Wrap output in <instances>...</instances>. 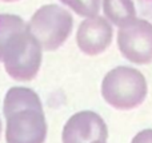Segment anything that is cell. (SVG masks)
Here are the masks:
<instances>
[{"instance_id": "1", "label": "cell", "mask_w": 152, "mask_h": 143, "mask_svg": "<svg viewBox=\"0 0 152 143\" xmlns=\"http://www.w3.org/2000/svg\"><path fill=\"white\" fill-rule=\"evenodd\" d=\"M0 62L7 74L20 82L32 80L39 72L42 45L20 16L0 15Z\"/></svg>"}, {"instance_id": "2", "label": "cell", "mask_w": 152, "mask_h": 143, "mask_svg": "<svg viewBox=\"0 0 152 143\" xmlns=\"http://www.w3.org/2000/svg\"><path fill=\"white\" fill-rule=\"evenodd\" d=\"M7 120V143H44L47 122L40 98L27 87H12L7 91L3 106Z\"/></svg>"}, {"instance_id": "3", "label": "cell", "mask_w": 152, "mask_h": 143, "mask_svg": "<svg viewBox=\"0 0 152 143\" xmlns=\"http://www.w3.org/2000/svg\"><path fill=\"white\" fill-rule=\"evenodd\" d=\"M148 92L147 80L136 68L120 66L111 70L102 83V95L118 110H132L144 102Z\"/></svg>"}, {"instance_id": "4", "label": "cell", "mask_w": 152, "mask_h": 143, "mask_svg": "<svg viewBox=\"0 0 152 143\" xmlns=\"http://www.w3.org/2000/svg\"><path fill=\"white\" fill-rule=\"evenodd\" d=\"M72 27L71 13L56 4L40 7L28 23L29 32L45 51L58 50L71 35Z\"/></svg>"}, {"instance_id": "5", "label": "cell", "mask_w": 152, "mask_h": 143, "mask_svg": "<svg viewBox=\"0 0 152 143\" xmlns=\"http://www.w3.org/2000/svg\"><path fill=\"white\" fill-rule=\"evenodd\" d=\"M118 45L121 55L135 64L152 62V24L144 19H131L118 31Z\"/></svg>"}, {"instance_id": "6", "label": "cell", "mask_w": 152, "mask_h": 143, "mask_svg": "<svg viewBox=\"0 0 152 143\" xmlns=\"http://www.w3.org/2000/svg\"><path fill=\"white\" fill-rule=\"evenodd\" d=\"M63 143H91L108 139V128L100 115L94 111L74 114L63 128Z\"/></svg>"}, {"instance_id": "7", "label": "cell", "mask_w": 152, "mask_h": 143, "mask_svg": "<svg viewBox=\"0 0 152 143\" xmlns=\"http://www.w3.org/2000/svg\"><path fill=\"white\" fill-rule=\"evenodd\" d=\"M112 35V27L107 19L92 16L80 23L76 34V43L84 54L95 56L110 47Z\"/></svg>"}, {"instance_id": "8", "label": "cell", "mask_w": 152, "mask_h": 143, "mask_svg": "<svg viewBox=\"0 0 152 143\" xmlns=\"http://www.w3.org/2000/svg\"><path fill=\"white\" fill-rule=\"evenodd\" d=\"M103 10L111 23L119 27L136 18V10L132 0H103Z\"/></svg>"}, {"instance_id": "9", "label": "cell", "mask_w": 152, "mask_h": 143, "mask_svg": "<svg viewBox=\"0 0 152 143\" xmlns=\"http://www.w3.org/2000/svg\"><path fill=\"white\" fill-rule=\"evenodd\" d=\"M60 1L68 5L79 16L84 18L96 16L100 10V0H60Z\"/></svg>"}, {"instance_id": "10", "label": "cell", "mask_w": 152, "mask_h": 143, "mask_svg": "<svg viewBox=\"0 0 152 143\" xmlns=\"http://www.w3.org/2000/svg\"><path fill=\"white\" fill-rule=\"evenodd\" d=\"M131 143H152V128H147L137 133Z\"/></svg>"}, {"instance_id": "11", "label": "cell", "mask_w": 152, "mask_h": 143, "mask_svg": "<svg viewBox=\"0 0 152 143\" xmlns=\"http://www.w3.org/2000/svg\"><path fill=\"white\" fill-rule=\"evenodd\" d=\"M91 143H105V142H103V141H94V142H91Z\"/></svg>"}, {"instance_id": "12", "label": "cell", "mask_w": 152, "mask_h": 143, "mask_svg": "<svg viewBox=\"0 0 152 143\" xmlns=\"http://www.w3.org/2000/svg\"><path fill=\"white\" fill-rule=\"evenodd\" d=\"M3 1H7V3H11V1H16V0H3Z\"/></svg>"}, {"instance_id": "13", "label": "cell", "mask_w": 152, "mask_h": 143, "mask_svg": "<svg viewBox=\"0 0 152 143\" xmlns=\"http://www.w3.org/2000/svg\"><path fill=\"white\" fill-rule=\"evenodd\" d=\"M0 135H1V122H0Z\"/></svg>"}]
</instances>
